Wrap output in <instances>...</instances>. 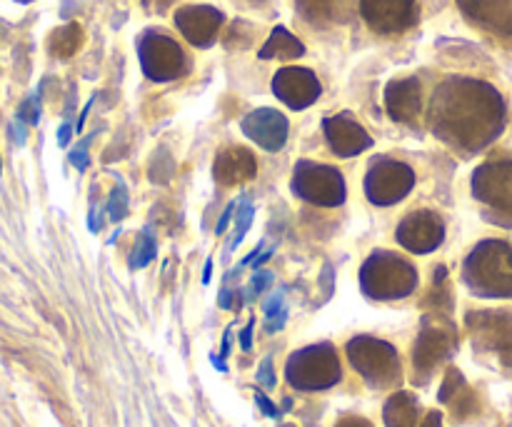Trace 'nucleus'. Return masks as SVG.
I'll use <instances>...</instances> for the list:
<instances>
[{"label":"nucleus","mask_w":512,"mask_h":427,"mask_svg":"<svg viewBox=\"0 0 512 427\" xmlns=\"http://www.w3.org/2000/svg\"><path fill=\"white\" fill-rule=\"evenodd\" d=\"M430 128L450 148L478 153L503 133V95L485 80L463 75L445 78L430 100Z\"/></svg>","instance_id":"nucleus-1"},{"label":"nucleus","mask_w":512,"mask_h":427,"mask_svg":"<svg viewBox=\"0 0 512 427\" xmlns=\"http://www.w3.org/2000/svg\"><path fill=\"white\" fill-rule=\"evenodd\" d=\"M463 280L480 298H512V248L505 240H485L468 255Z\"/></svg>","instance_id":"nucleus-2"},{"label":"nucleus","mask_w":512,"mask_h":427,"mask_svg":"<svg viewBox=\"0 0 512 427\" xmlns=\"http://www.w3.org/2000/svg\"><path fill=\"white\" fill-rule=\"evenodd\" d=\"M360 288L373 300L408 298L418 288V270L400 255L378 250L360 270Z\"/></svg>","instance_id":"nucleus-3"},{"label":"nucleus","mask_w":512,"mask_h":427,"mask_svg":"<svg viewBox=\"0 0 512 427\" xmlns=\"http://www.w3.org/2000/svg\"><path fill=\"white\" fill-rule=\"evenodd\" d=\"M458 328L443 313L425 315L420 325L418 340L413 345L415 383L425 385L435 375V370L448 363L458 350Z\"/></svg>","instance_id":"nucleus-4"},{"label":"nucleus","mask_w":512,"mask_h":427,"mask_svg":"<svg viewBox=\"0 0 512 427\" xmlns=\"http://www.w3.org/2000/svg\"><path fill=\"white\" fill-rule=\"evenodd\" d=\"M345 353H348L350 365L363 375V380L370 388H395L400 378H403V365H400L398 350L390 343H385V340L360 335V338L350 340Z\"/></svg>","instance_id":"nucleus-5"},{"label":"nucleus","mask_w":512,"mask_h":427,"mask_svg":"<svg viewBox=\"0 0 512 427\" xmlns=\"http://www.w3.org/2000/svg\"><path fill=\"white\" fill-rule=\"evenodd\" d=\"M285 378H288L290 388L305 390V393L333 388L343 378L338 350L330 343H318L298 350V353L290 355L288 365H285Z\"/></svg>","instance_id":"nucleus-6"},{"label":"nucleus","mask_w":512,"mask_h":427,"mask_svg":"<svg viewBox=\"0 0 512 427\" xmlns=\"http://www.w3.org/2000/svg\"><path fill=\"white\" fill-rule=\"evenodd\" d=\"M473 195L490 223L512 225V160H493L475 170Z\"/></svg>","instance_id":"nucleus-7"},{"label":"nucleus","mask_w":512,"mask_h":427,"mask_svg":"<svg viewBox=\"0 0 512 427\" xmlns=\"http://www.w3.org/2000/svg\"><path fill=\"white\" fill-rule=\"evenodd\" d=\"M138 58L145 78L155 83H170L188 75L190 60L170 35L158 30H145L138 40Z\"/></svg>","instance_id":"nucleus-8"},{"label":"nucleus","mask_w":512,"mask_h":427,"mask_svg":"<svg viewBox=\"0 0 512 427\" xmlns=\"http://www.w3.org/2000/svg\"><path fill=\"white\" fill-rule=\"evenodd\" d=\"M465 325L478 353L495 355L512 368V313L508 310H470Z\"/></svg>","instance_id":"nucleus-9"},{"label":"nucleus","mask_w":512,"mask_h":427,"mask_svg":"<svg viewBox=\"0 0 512 427\" xmlns=\"http://www.w3.org/2000/svg\"><path fill=\"white\" fill-rule=\"evenodd\" d=\"M293 193L305 203L320 205V208H338L345 200L343 173L333 165L300 160L293 173Z\"/></svg>","instance_id":"nucleus-10"},{"label":"nucleus","mask_w":512,"mask_h":427,"mask_svg":"<svg viewBox=\"0 0 512 427\" xmlns=\"http://www.w3.org/2000/svg\"><path fill=\"white\" fill-rule=\"evenodd\" d=\"M415 173L410 165L378 158L365 175V195L375 205H395L413 190Z\"/></svg>","instance_id":"nucleus-11"},{"label":"nucleus","mask_w":512,"mask_h":427,"mask_svg":"<svg viewBox=\"0 0 512 427\" xmlns=\"http://www.w3.org/2000/svg\"><path fill=\"white\" fill-rule=\"evenodd\" d=\"M360 15L370 30L380 35H398L420 20L418 0H360Z\"/></svg>","instance_id":"nucleus-12"},{"label":"nucleus","mask_w":512,"mask_h":427,"mask_svg":"<svg viewBox=\"0 0 512 427\" xmlns=\"http://www.w3.org/2000/svg\"><path fill=\"white\" fill-rule=\"evenodd\" d=\"M395 238H398V243L405 250H410L415 255L433 253V250H438L443 245V220L435 213H430V210H415V213L405 215L403 223L398 225Z\"/></svg>","instance_id":"nucleus-13"},{"label":"nucleus","mask_w":512,"mask_h":427,"mask_svg":"<svg viewBox=\"0 0 512 427\" xmlns=\"http://www.w3.org/2000/svg\"><path fill=\"white\" fill-rule=\"evenodd\" d=\"M273 93L278 100H283L288 108L305 110L320 98L323 88H320L318 75L310 68H298V65H288L280 68L273 78Z\"/></svg>","instance_id":"nucleus-14"},{"label":"nucleus","mask_w":512,"mask_h":427,"mask_svg":"<svg viewBox=\"0 0 512 427\" xmlns=\"http://www.w3.org/2000/svg\"><path fill=\"white\" fill-rule=\"evenodd\" d=\"M223 23V10L213 8V5H183L175 13V28L195 48H210L218 38V30L223 28Z\"/></svg>","instance_id":"nucleus-15"},{"label":"nucleus","mask_w":512,"mask_h":427,"mask_svg":"<svg viewBox=\"0 0 512 427\" xmlns=\"http://www.w3.org/2000/svg\"><path fill=\"white\" fill-rule=\"evenodd\" d=\"M243 133L248 135L253 143H258L260 148L268 150V153H275L285 145L288 140V118L283 113L273 108H258L253 113H248L240 123Z\"/></svg>","instance_id":"nucleus-16"},{"label":"nucleus","mask_w":512,"mask_h":427,"mask_svg":"<svg viewBox=\"0 0 512 427\" xmlns=\"http://www.w3.org/2000/svg\"><path fill=\"white\" fill-rule=\"evenodd\" d=\"M323 130L330 143V150L335 155H340V158H353V155H360L368 148H373V138L368 135V130L360 123H355L350 115L325 118Z\"/></svg>","instance_id":"nucleus-17"},{"label":"nucleus","mask_w":512,"mask_h":427,"mask_svg":"<svg viewBox=\"0 0 512 427\" xmlns=\"http://www.w3.org/2000/svg\"><path fill=\"white\" fill-rule=\"evenodd\" d=\"M458 8L478 28L512 38V0H458Z\"/></svg>","instance_id":"nucleus-18"},{"label":"nucleus","mask_w":512,"mask_h":427,"mask_svg":"<svg viewBox=\"0 0 512 427\" xmlns=\"http://www.w3.org/2000/svg\"><path fill=\"white\" fill-rule=\"evenodd\" d=\"M385 108L395 123H415L423 110V88L418 78L393 80L385 88Z\"/></svg>","instance_id":"nucleus-19"},{"label":"nucleus","mask_w":512,"mask_h":427,"mask_svg":"<svg viewBox=\"0 0 512 427\" xmlns=\"http://www.w3.org/2000/svg\"><path fill=\"white\" fill-rule=\"evenodd\" d=\"M360 0H295L300 18L315 28L345 25L358 13Z\"/></svg>","instance_id":"nucleus-20"},{"label":"nucleus","mask_w":512,"mask_h":427,"mask_svg":"<svg viewBox=\"0 0 512 427\" xmlns=\"http://www.w3.org/2000/svg\"><path fill=\"white\" fill-rule=\"evenodd\" d=\"M255 173H258V160L248 148H240V145H230V148L220 150L213 165L215 180L223 188L248 183V180L255 178Z\"/></svg>","instance_id":"nucleus-21"},{"label":"nucleus","mask_w":512,"mask_h":427,"mask_svg":"<svg viewBox=\"0 0 512 427\" xmlns=\"http://www.w3.org/2000/svg\"><path fill=\"white\" fill-rule=\"evenodd\" d=\"M383 420L388 427H418L420 420V403L413 393H400L390 395V400L385 403Z\"/></svg>","instance_id":"nucleus-22"},{"label":"nucleus","mask_w":512,"mask_h":427,"mask_svg":"<svg viewBox=\"0 0 512 427\" xmlns=\"http://www.w3.org/2000/svg\"><path fill=\"white\" fill-rule=\"evenodd\" d=\"M260 58L263 60H295L300 58V55H305V45L300 43L298 38H295L293 33H288V30L283 28V25H278V28L270 33L268 43L260 48Z\"/></svg>","instance_id":"nucleus-23"},{"label":"nucleus","mask_w":512,"mask_h":427,"mask_svg":"<svg viewBox=\"0 0 512 427\" xmlns=\"http://www.w3.org/2000/svg\"><path fill=\"white\" fill-rule=\"evenodd\" d=\"M83 40H85L83 28H80L78 23H68V25H63V28H55L53 33H50L48 50L53 58L68 60L78 53L80 45H83Z\"/></svg>","instance_id":"nucleus-24"},{"label":"nucleus","mask_w":512,"mask_h":427,"mask_svg":"<svg viewBox=\"0 0 512 427\" xmlns=\"http://www.w3.org/2000/svg\"><path fill=\"white\" fill-rule=\"evenodd\" d=\"M448 405H450V413H453L455 423H465L468 418L478 415V410H480L478 395H475L468 385H463V388L453 395V400H450Z\"/></svg>","instance_id":"nucleus-25"},{"label":"nucleus","mask_w":512,"mask_h":427,"mask_svg":"<svg viewBox=\"0 0 512 427\" xmlns=\"http://www.w3.org/2000/svg\"><path fill=\"white\" fill-rule=\"evenodd\" d=\"M155 253H158V243L148 233H143L138 238L133 255H130V268H145L150 260H155Z\"/></svg>","instance_id":"nucleus-26"},{"label":"nucleus","mask_w":512,"mask_h":427,"mask_svg":"<svg viewBox=\"0 0 512 427\" xmlns=\"http://www.w3.org/2000/svg\"><path fill=\"white\" fill-rule=\"evenodd\" d=\"M250 223H253V205L248 200L238 203V215H235V238H233V248H238L243 243L245 233H248Z\"/></svg>","instance_id":"nucleus-27"},{"label":"nucleus","mask_w":512,"mask_h":427,"mask_svg":"<svg viewBox=\"0 0 512 427\" xmlns=\"http://www.w3.org/2000/svg\"><path fill=\"white\" fill-rule=\"evenodd\" d=\"M465 385V378H463V373H460L458 368H450L448 373H445V380H443V385H440V393H438V400L440 403H445L448 405L450 400H453V395L458 393L460 388H463Z\"/></svg>","instance_id":"nucleus-28"},{"label":"nucleus","mask_w":512,"mask_h":427,"mask_svg":"<svg viewBox=\"0 0 512 427\" xmlns=\"http://www.w3.org/2000/svg\"><path fill=\"white\" fill-rule=\"evenodd\" d=\"M108 210H110V218H113L115 223H118V220H123L125 215H128V190H125L123 183L115 185L113 195H110Z\"/></svg>","instance_id":"nucleus-29"},{"label":"nucleus","mask_w":512,"mask_h":427,"mask_svg":"<svg viewBox=\"0 0 512 427\" xmlns=\"http://www.w3.org/2000/svg\"><path fill=\"white\" fill-rule=\"evenodd\" d=\"M265 313H268V318H270V323H268L270 333H275L278 328H283L285 318H288V313H285V308H283V295H275L273 303H268V308H265Z\"/></svg>","instance_id":"nucleus-30"},{"label":"nucleus","mask_w":512,"mask_h":427,"mask_svg":"<svg viewBox=\"0 0 512 427\" xmlns=\"http://www.w3.org/2000/svg\"><path fill=\"white\" fill-rule=\"evenodd\" d=\"M18 120H20V123H28V125L38 123V120H40V98H38V95H30V98L25 100L23 105H20Z\"/></svg>","instance_id":"nucleus-31"},{"label":"nucleus","mask_w":512,"mask_h":427,"mask_svg":"<svg viewBox=\"0 0 512 427\" xmlns=\"http://www.w3.org/2000/svg\"><path fill=\"white\" fill-rule=\"evenodd\" d=\"M258 380L265 385V388H275V375H273V360L265 358L263 365L258 370Z\"/></svg>","instance_id":"nucleus-32"},{"label":"nucleus","mask_w":512,"mask_h":427,"mask_svg":"<svg viewBox=\"0 0 512 427\" xmlns=\"http://www.w3.org/2000/svg\"><path fill=\"white\" fill-rule=\"evenodd\" d=\"M88 143L90 140H83L80 148L70 153V163H73L78 170H85V165H88Z\"/></svg>","instance_id":"nucleus-33"},{"label":"nucleus","mask_w":512,"mask_h":427,"mask_svg":"<svg viewBox=\"0 0 512 427\" xmlns=\"http://www.w3.org/2000/svg\"><path fill=\"white\" fill-rule=\"evenodd\" d=\"M173 3L175 0H143L145 10H148V13H158V15H163Z\"/></svg>","instance_id":"nucleus-34"},{"label":"nucleus","mask_w":512,"mask_h":427,"mask_svg":"<svg viewBox=\"0 0 512 427\" xmlns=\"http://www.w3.org/2000/svg\"><path fill=\"white\" fill-rule=\"evenodd\" d=\"M255 403H258V405H260V408H263V413H265V415H268V418H280V410H278V408H275V405H273V403H270V400H268V398H265V395H263V393H258V395H255Z\"/></svg>","instance_id":"nucleus-35"},{"label":"nucleus","mask_w":512,"mask_h":427,"mask_svg":"<svg viewBox=\"0 0 512 427\" xmlns=\"http://www.w3.org/2000/svg\"><path fill=\"white\" fill-rule=\"evenodd\" d=\"M273 283V273H268V270H263V273H258L253 278V293H263L268 285Z\"/></svg>","instance_id":"nucleus-36"},{"label":"nucleus","mask_w":512,"mask_h":427,"mask_svg":"<svg viewBox=\"0 0 512 427\" xmlns=\"http://www.w3.org/2000/svg\"><path fill=\"white\" fill-rule=\"evenodd\" d=\"M235 210H238V203L228 205V210H225V213H223V218H220V223L215 225V233H218V235H223L225 230H228V225H230V218H233V213H235Z\"/></svg>","instance_id":"nucleus-37"},{"label":"nucleus","mask_w":512,"mask_h":427,"mask_svg":"<svg viewBox=\"0 0 512 427\" xmlns=\"http://www.w3.org/2000/svg\"><path fill=\"white\" fill-rule=\"evenodd\" d=\"M335 427H373V423L365 418H358V415H348V418L338 420V425Z\"/></svg>","instance_id":"nucleus-38"},{"label":"nucleus","mask_w":512,"mask_h":427,"mask_svg":"<svg viewBox=\"0 0 512 427\" xmlns=\"http://www.w3.org/2000/svg\"><path fill=\"white\" fill-rule=\"evenodd\" d=\"M253 328H255V320H250L248 328L240 333V345H243V350H250V345H253Z\"/></svg>","instance_id":"nucleus-39"},{"label":"nucleus","mask_w":512,"mask_h":427,"mask_svg":"<svg viewBox=\"0 0 512 427\" xmlns=\"http://www.w3.org/2000/svg\"><path fill=\"white\" fill-rule=\"evenodd\" d=\"M420 427H443V415H440L438 410H433V413L425 415V420L420 423Z\"/></svg>","instance_id":"nucleus-40"},{"label":"nucleus","mask_w":512,"mask_h":427,"mask_svg":"<svg viewBox=\"0 0 512 427\" xmlns=\"http://www.w3.org/2000/svg\"><path fill=\"white\" fill-rule=\"evenodd\" d=\"M58 143L60 145H68L70 143V125L68 123H65L63 128L58 130Z\"/></svg>","instance_id":"nucleus-41"},{"label":"nucleus","mask_w":512,"mask_h":427,"mask_svg":"<svg viewBox=\"0 0 512 427\" xmlns=\"http://www.w3.org/2000/svg\"><path fill=\"white\" fill-rule=\"evenodd\" d=\"M210 270H213V263H205V273H203V283H210Z\"/></svg>","instance_id":"nucleus-42"},{"label":"nucleus","mask_w":512,"mask_h":427,"mask_svg":"<svg viewBox=\"0 0 512 427\" xmlns=\"http://www.w3.org/2000/svg\"><path fill=\"white\" fill-rule=\"evenodd\" d=\"M18 3H30V0H18Z\"/></svg>","instance_id":"nucleus-43"},{"label":"nucleus","mask_w":512,"mask_h":427,"mask_svg":"<svg viewBox=\"0 0 512 427\" xmlns=\"http://www.w3.org/2000/svg\"><path fill=\"white\" fill-rule=\"evenodd\" d=\"M283 427H293V425H283Z\"/></svg>","instance_id":"nucleus-44"}]
</instances>
